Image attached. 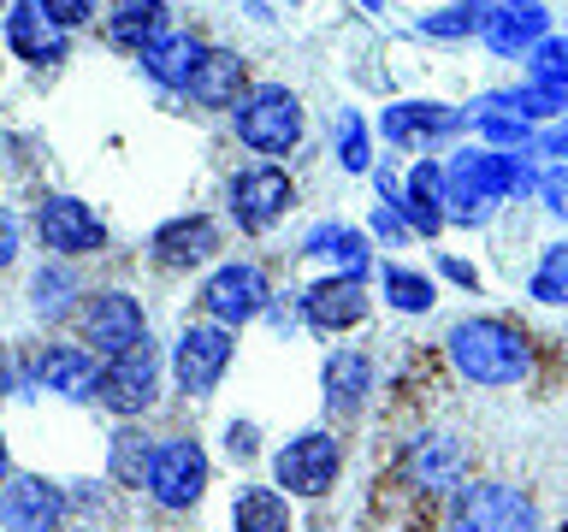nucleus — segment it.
Listing matches in <instances>:
<instances>
[{"instance_id": "45", "label": "nucleus", "mask_w": 568, "mask_h": 532, "mask_svg": "<svg viewBox=\"0 0 568 532\" xmlns=\"http://www.w3.org/2000/svg\"><path fill=\"white\" fill-rule=\"evenodd\" d=\"M0 485H7V438H0Z\"/></svg>"}, {"instance_id": "43", "label": "nucleus", "mask_w": 568, "mask_h": 532, "mask_svg": "<svg viewBox=\"0 0 568 532\" xmlns=\"http://www.w3.org/2000/svg\"><path fill=\"white\" fill-rule=\"evenodd\" d=\"M539 149H545V154H568V124H557V131H545V136H539Z\"/></svg>"}, {"instance_id": "48", "label": "nucleus", "mask_w": 568, "mask_h": 532, "mask_svg": "<svg viewBox=\"0 0 568 532\" xmlns=\"http://www.w3.org/2000/svg\"><path fill=\"white\" fill-rule=\"evenodd\" d=\"M0 7H7V0H0Z\"/></svg>"}, {"instance_id": "1", "label": "nucleus", "mask_w": 568, "mask_h": 532, "mask_svg": "<svg viewBox=\"0 0 568 532\" xmlns=\"http://www.w3.org/2000/svg\"><path fill=\"white\" fill-rule=\"evenodd\" d=\"M539 177L527 172L521 154H504V149H468L444 166V219L456 225H486L491 207L515 190H532Z\"/></svg>"}, {"instance_id": "7", "label": "nucleus", "mask_w": 568, "mask_h": 532, "mask_svg": "<svg viewBox=\"0 0 568 532\" xmlns=\"http://www.w3.org/2000/svg\"><path fill=\"white\" fill-rule=\"evenodd\" d=\"M231 355H237V331H231V326H213V319H207V326H184V337H178V349H172L178 390L207 397V390L225 379Z\"/></svg>"}, {"instance_id": "2", "label": "nucleus", "mask_w": 568, "mask_h": 532, "mask_svg": "<svg viewBox=\"0 0 568 532\" xmlns=\"http://www.w3.org/2000/svg\"><path fill=\"white\" fill-rule=\"evenodd\" d=\"M450 349V367L462 372L468 385H486V390H504V385H521L532 372V349L527 337L504 326V319H462L444 337Z\"/></svg>"}, {"instance_id": "46", "label": "nucleus", "mask_w": 568, "mask_h": 532, "mask_svg": "<svg viewBox=\"0 0 568 532\" xmlns=\"http://www.w3.org/2000/svg\"><path fill=\"white\" fill-rule=\"evenodd\" d=\"M504 7H539V0H504Z\"/></svg>"}, {"instance_id": "17", "label": "nucleus", "mask_w": 568, "mask_h": 532, "mask_svg": "<svg viewBox=\"0 0 568 532\" xmlns=\"http://www.w3.org/2000/svg\"><path fill=\"white\" fill-rule=\"evenodd\" d=\"M36 379H42V390H53V397H65V402H95L101 397V367H95V355L78 349V344L42 349Z\"/></svg>"}, {"instance_id": "25", "label": "nucleus", "mask_w": 568, "mask_h": 532, "mask_svg": "<svg viewBox=\"0 0 568 532\" xmlns=\"http://www.w3.org/2000/svg\"><path fill=\"white\" fill-rule=\"evenodd\" d=\"M302 255H326L344 278H362L367 266H373L367 237H362V231H349V225H314L308 243H302Z\"/></svg>"}, {"instance_id": "34", "label": "nucleus", "mask_w": 568, "mask_h": 532, "mask_svg": "<svg viewBox=\"0 0 568 532\" xmlns=\"http://www.w3.org/2000/svg\"><path fill=\"white\" fill-rule=\"evenodd\" d=\"M71 290H78V284H71V273H65V266H53V273H48V266H42V273H36V314H65V301H71Z\"/></svg>"}, {"instance_id": "23", "label": "nucleus", "mask_w": 568, "mask_h": 532, "mask_svg": "<svg viewBox=\"0 0 568 532\" xmlns=\"http://www.w3.org/2000/svg\"><path fill=\"white\" fill-rule=\"evenodd\" d=\"M486 48L491 53H532L545 42V12L539 7H497L486 12Z\"/></svg>"}, {"instance_id": "40", "label": "nucleus", "mask_w": 568, "mask_h": 532, "mask_svg": "<svg viewBox=\"0 0 568 532\" xmlns=\"http://www.w3.org/2000/svg\"><path fill=\"white\" fill-rule=\"evenodd\" d=\"M225 443H231V456H255V426H248V420H231Z\"/></svg>"}, {"instance_id": "12", "label": "nucleus", "mask_w": 568, "mask_h": 532, "mask_svg": "<svg viewBox=\"0 0 568 532\" xmlns=\"http://www.w3.org/2000/svg\"><path fill=\"white\" fill-rule=\"evenodd\" d=\"M36 231H42V243L53 255H95L106 243V225L78 202V195H48V202L36 207Z\"/></svg>"}, {"instance_id": "14", "label": "nucleus", "mask_w": 568, "mask_h": 532, "mask_svg": "<svg viewBox=\"0 0 568 532\" xmlns=\"http://www.w3.org/2000/svg\"><path fill=\"white\" fill-rule=\"evenodd\" d=\"M379 190H385V202L408 219V231H426V237L444 231V166L420 160V166L403 177V190L390 184V172H379Z\"/></svg>"}, {"instance_id": "37", "label": "nucleus", "mask_w": 568, "mask_h": 532, "mask_svg": "<svg viewBox=\"0 0 568 532\" xmlns=\"http://www.w3.org/2000/svg\"><path fill=\"white\" fill-rule=\"evenodd\" d=\"M36 12H42L53 30H78L83 18H95V0H36Z\"/></svg>"}, {"instance_id": "22", "label": "nucleus", "mask_w": 568, "mask_h": 532, "mask_svg": "<svg viewBox=\"0 0 568 532\" xmlns=\"http://www.w3.org/2000/svg\"><path fill=\"white\" fill-rule=\"evenodd\" d=\"M7 48L18 53V60H30V65L65 60V35L53 30L36 7H12V12H7Z\"/></svg>"}, {"instance_id": "44", "label": "nucleus", "mask_w": 568, "mask_h": 532, "mask_svg": "<svg viewBox=\"0 0 568 532\" xmlns=\"http://www.w3.org/2000/svg\"><path fill=\"white\" fill-rule=\"evenodd\" d=\"M7 390H12V361L0 355V397H7Z\"/></svg>"}, {"instance_id": "10", "label": "nucleus", "mask_w": 568, "mask_h": 532, "mask_svg": "<svg viewBox=\"0 0 568 532\" xmlns=\"http://www.w3.org/2000/svg\"><path fill=\"white\" fill-rule=\"evenodd\" d=\"M83 337L95 344V355H124L136 344H149V319H142V301L124 296V290H101L95 301L83 308Z\"/></svg>"}, {"instance_id": "19", "label": "nucleus", "mask_w": 568, "mask_h": 532, "mask_svg": "<svg viewBox=\"0 0 568 532\" xmlns=\"http://www.w3.org/2000/svg\"><path fill=\"white\" fill-rule=\"evenodd\" d=\"M213 248H220V225L207 213H190V219H172L154 231V260L160 266H202Z\"/></svg>"}, {"instance_id": "4", "label": "nucleus", "mask_w": 568, "mask_h": 532, "mask_svg": "<svg viewBox=\"0 0 568 532\" xmlns=\"http://www.w3.org/2000/svg\"><path fill=\"white\" fill-rule=\"evenodd\" d=\"M237 136L255 154H291L302 142V101L278 83H261L237 101Z\"/></svg>"}, {"instance_id": "3", "label": "nucleus", "mask_w": 568, "mask_h": 532, "mask_svg": "<svg viewBox=\"0 0 568 532\" xmlns=\"http://www.w3.org/2000/svg\"><path fill=\"white\" fill-rule=\"evenodd\" d=\"M450 532H539V509L504 479H474L450 503Z\"/></svg>"}, {"instance_id": "9", "label": "nucleus", "mask_w": 568, "mask_h": 532, "mask_svg": "<svg viewBox=\"0 0 568 532\" xmlns=\"http://www.w3.org/2000/svg\"><path fill=\"white\" fill-rule=\"evenodd\" d=\"M266 308V273L261 266H248V260H231L220 266L207 284H202V314L213 319V326H248Z\"/></svg>"}, {"instance_id": "15", "label": "nucleus", "mask_w": 568, "mask_h": 532, "mask_svg": "<svg viewBox=\"0 0 568 532\" xmlns=\"http://www.w3.org/2000/svg\"><path fill=\"white\" fill-rule=\"evenodd\" d=\"M373 308V296H367V284L362 278H320L302 290V319H308L314 331H349V326H362Z\"/></svg>"}, {"instance_id": "26", "label": "nucleus", "mask_w": 568, "mask_h": 532, "mask_svg": "<svg viewBox=\"0 0 568 532\" xmlns=\"http://www.w3.org/2000/svg\"><path fill=\"white\" fill-rule=\"evenodd\" d=\"M202 42L195 35H160L154 48H142V71H149L154 83H166V89H184L190 83V71L202 65Z\"/></svg>"}, {"instance_id": "6", "label": "nucleus", "mask_w": 568, "mask_h": 532, "mask_svg": "<svg viewBox=\"0 0 568 532\" xmlns=\"http://www.w3.org/2000/svg\"><path fill=\"white\" fill-rule=\"evenodd\" d=\"M207 491V456L195 438H166L154 443V461H149V497L160 509H195Z\"/></svg>"}, {"instance_id": "8", "label": "nucleus", "mask_w": 568, "mask_h": 532, "mask_svg": "<svg viewBox=\"0 0 568 532\" xmlns=\"http://www.w3.org/2000/svg\"><path fill=\"white\" fill-rule=\"evenodd\" d=\"M154 397H160V355H154V344H136V349H124V355H113V361L101 367V402L113 408L119 420H136Z\"/></svg>"}, {"instance_id": "20", "label": "nucleus", "mask_w": 568, "mask_h": 532, "mask_svg": "<svg viewBox=\"0 0 568 532\" xmlns=\"http://www.w3.org/2000/svg\"><path fill=\"white\" fill-rule=\"evenodd\" d=\"M320 385H326V408L337 420H349V415H362L367 408V390H373V361L367 355H355V349H337L326 372H320Z\"/></svg>"}, {"instance_id": "38", "label": "nucleus", "mask_w": 568, "mask_h": 532, "mask_svg": "<svg viewBox=\"0 0 568 532\" xmlns=\"http://www.w3.org/2000/svg\"><path fill=\"white\" fill-rule=\"evenodd\" d=\"M539 195H545V207L557 213V219H568V166L545 172V177H539Z\"/></svg>"}, {"instance_id": "21", "label": "nucleus", "mask_w": 568, "mask_h": 532, "mask_svg": "<svg viewBox=\"0 0 568 532\" xmlns=\"http://www.w3.org/2000/svg\"><path fill=\"white\" fill-rule=\"evenodd\" d=\"M237 89H243V60H237V53H225V48H207L202 65L190 71L184 95L202 101V106H237Z\"/></svg>"}, {"instance_id": "33", "label": "nucleus", "mask_w": 568, "mask_h": 532, "mask_svg": "<svg viewBox=\"0 0 568 532\" xmlns=\"http://www.w3.org/2000/svg\"><path fill=\"white\" fill-rule=\"evenodd\" d=\"M539 301H568V243H550L545 260L532 266V284H527Z\"/></svg>"}, {"instance_id": "31", "label": "nucleus", "mask_w": 568, "mask_h": 532, "mask_svg": "<svg viewBox=\"0 0 568 532\" xmlns=\"http://www.w3.org/2000/svg\"><path fill=\"white\" fill-rule=\"evenodd\" d=\"M527 71H532V83L568 95V35H545V42L527 53Z\"/></svg>"}, {"instance_id": "18", "label": "nucleus", "mask_w": 568, "mask_h": 532, "mask_svg": "<svg viewBox=\"0 0 568 532\" xmlns=\"http://www.w3.org/2000/svg\"><path fill=\"white\" fill-rule=\"evenodd\" d=\"M379 131H385V142H397V149H415V142L462 131V113L444 101H397V106H385Z\"/></svg>"}, {"instance_id": "11", "label": "nucleus", "mask_w": 568, "mask_h": 532, "mask_svg": "<svg viewBox=\"0 0 568 532\" xmlns=\"http://www.w3.org/2000/svg\"><path fill=\"white\" fill-rule=\"evenodd\" d=\"M65 491L48 485L42 473H12L0 491V521L12 532H60L65 526Z\"/></svg>"}, {"instance_id": "41", "label": "nucleus", "mask_w": 568, "mask_h": 532, "mask_svg": "<svg viewBox=\"0 0 568 532\" xmlns=\"http://www.w3.org/2000/svg\"><path fill=\"white\" fill-rule=\"evenodd\" d=\"M12 255H18V219H12L7 207H0V266H7Z\"/></svg>"}, {"instance_id": "30", "label": "nucleus", "mask_w": 568, "mask_h": 532, "mask_svg": "<svg viewBox=\"0 0 568 532\" xmlns=\"http://www.w3.org/2000/svg\"><path fill=\"white\" fill-rule=\"evenodd\" d=\"M385 296H390L397 314H426L433 308V278L408 273V266H385Z\"/></svg>"}, {"instance_id": "24", "label": "nucleus", "mask_w": 568, "mask_h": 532, "mask_svg": "<svg viewBox=\"0 0 568 532\" xmlns=\"http://www.w3.org/2000/svg\"><path fill=\"white\" fill-rule=\"evenodd\" d=\"M231 532H291V497L273 485H243L231 503Z\"/></svg>"}, {"instance_id": "42", "label": "nucleus", "mask_w": 568, "mask_h": 532, "mask_svg": "<svg viewBox=\"0 0 568 532\" xmlns=\"http://www.w3.org/2000/svg\"><path fill=\"white\" fill-rule=\"evenodd\" d=\"M444 278H456L462 290H479V273H474L468 260H444Z\"/></svg>"}, {"instance_id": "35", "label": "nucleus", "mask_w": 568, "mask_h": 532, "mask_svg": "<svg viewBox=\"0 0 568 532\" xmlns=\"http://www.w3.org/2000/svg\"><path fill=\"white\" fill-rule=\"evenodd\" d=\"M337 160H344V172H367V124L355 113L337 119Z\"/></svg>"}, {"instance_id": "16", "label": "nucleus", "mask_w": 568, "mask_h": 532, "mask_svg": "<svg viewBox=\"0 0 568 532\" xmlns=\"http://www.w3.org/2000/svg\"><path fill=\"white\" fill-rule=\"evenodd\" d=\"M397 479L415 491H444L462 479V443L444 438V432H420L408 438V450L397 456Z\"/></svg>"}, {"instance_id": "28", "label": "nucleus", "mask_w": 568, "mask_h": 532, "mask_svg": "<svg viewBox=\"0 0 568 532\" xmlns=\"http://www.w3.org/2000/svg\"><path fill=\"white\" fill-rule=\"evenodd\" d=\"M486 113L550 119V113H568V95H562V89H545V83H527V89H504V95H491V101H486Z\"/></svg>"}, {"instance_id": "47", "label": "nucleus", "mask_w": 568, "mask_h": 532, "mask_svg": "<svg viewBox=\"0 0 568 532\" xmlns=\"http://www.w3.org/2000/svg\"><path fill=\"white\" fill-rule=\"evenodd\" d=\"M367 7H379V0H367Z\"/></svg>"}, {"instance_id": "5", "label": "nucleus", "mask_w": 568, "mask_h": 532, "mask_svg": "<svg viewBox=\"0 0 568 532\" xmlns=\"http://www.w3.org/2000/svg\"><path fill=\"white\" fill-rule=\"evenodd\" d=\"M337 468H344V443L332 432H296L284 450L273 456V479L284 485V497H326L337 485Z\"/></svg>"}, {"instance_id": "32", "label": "nucleus", "mask_w": 568, "mask_h": 532, "mask_svg": "<svg viewBox=\"0 0 568 532\" xmlns=\"http://www.w3.org/2000/svg\"><path fill=\"white\" fill-rule=\"evenodd\" d=\"M486 0H462V7H444V12H426L420 18V30L426 35H474V30H486Z\"/></svg>"}, {"instance_id": "29", "label": "nucleus", "mask_w": 568, "mask_h": 532, "mask_svg": "<svg viewBox=\"0 0 568 532\" xmlns=\"http://www.w3.org/2000/svg\"><path fill=\"white\" fill-rule=\"evenodd\" d=\"M149 461H154V443L136 432V426H124L113 438V479L119 485H149Z\"/></svg>"}, {"instance_id": "13", "label": "nucleus", "mask_w": 568, "mask_h": 532, "mask_svg": "<svg viewBox=\"0 0 568 532\" xmlns=\"http://www.w3.org/2000/svg\"><path fill=\"white\" fill-rule=\"evenodd\" d=\"M296 202V184L284 177L278 166H255V172H237V184H231V213H237L243 231H266L278 225L284 213Z\"/></svg>"}, {"instance_id": "27", "label": "nucleus", "mask_w": 568, "mask_h": 532, "mask_svg": "<svg viewBox=\"0 0 568 532\" xmlns=\"http://www.w3.org/2000/svg\"><path fill=\"white\" fill-rule=\"evenodd\" d=\"M166 35V7L160 0H119L113 7V42L119 48H154Z\"/></svg>"}, {"instance_id": "39", "label": "nucleus", "mask_w": 568, "mask_h": 532, "mask_svg": "<svg viewBox=\"0 0 568 532\" xmlns=\"http://www.w3.org/2000/svg\"><path fill=\"white\" fill-rule=\"evenodd\" d=\"M373 231H379V237H385V243H397V237H403V231H408V219H403V213H397V207H390V202H379V207H373Z\"/></svg>"}, {"instance_id": "36", "label": "nucleus", "mask_w": 568, "mask_h": 532, "mask_svg": "<svg viewBox=\"0 0 568 532\" xmlns=\"http://www.w3.org/2000/svg\"><path fill=\"white\" fill-rule=\"evenodd\" d=\"M479 131H486L491 149H527L532 142L527 119H515V113H479Z\"/></svg>"}]
</instances>
